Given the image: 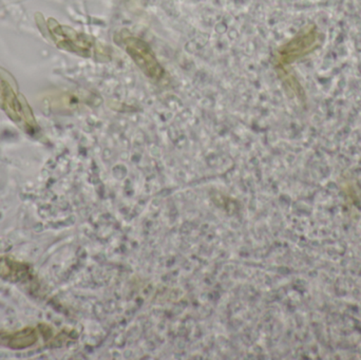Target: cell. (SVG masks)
<instances>
[{
	"label": "cell",
	"mask_w": 361,
	"mask_h": 360,
	"mask_svg": "<svg viewBox=\"0 0 361 360\" xmlns=\"http://www.w3.org/2000/svg\"><path fill=\"white\" fill-rule=\"evenodd\" d=\"M54 37L56 38L57 46L70 52L78 53V54L88 56L90 52V44L85 38L78 36L75 32L63 27L53 30Z\"/></svg>",
	"instance_id": "obj_3"
},
{
	"label": "cell",
	"mask_w": 361,
	"mask_h": 360,
	"mask_svg": "<svg viewBox=\"0 0 361 360\" xmlns=\"http://www.w3.org/2000/svg\"><path fill=\"white\" fill-rule=\"evenodd\" d=\"M37 340L34 330H23V331L15 333V337H10L8 340V346L12 348H23L34 344Z\"/></svg>",
	"instance_id": "obj_4"
},
{
	"label": "cell",
	"mask_w": 361,
	"mask_h": 360,
	"mask_svg": "<svg viewBox=\"0 0 361 360\" xmlns=\"http://www.w3.org/2000/svg\"><path fill=\"white\" fill-rule=\"evenodd\" d=\"M0 108L8 118L27 132L37 129L35 118L23 94L18 92L12 76L0 68Z\"/></svg>",
	"instance_id": "obj_1"
},
{
	"label": "cell",
	"mask_w": 361,
	"mask_h": 360,
	"mask_svg": "<svg viewBox=\"0 0 361 360\" xmlns=\"http://www.w3.org/2000/svg\"><path fill=\"white\" fill-rule=\"evenodd\" d=\"M125 46L131 58L146 75L152 80H160L164 75V69L146 42L139 38L128 37L125 39Z\"/></svg>",
	"instance_id": "obj_2"
}]
</instances>
